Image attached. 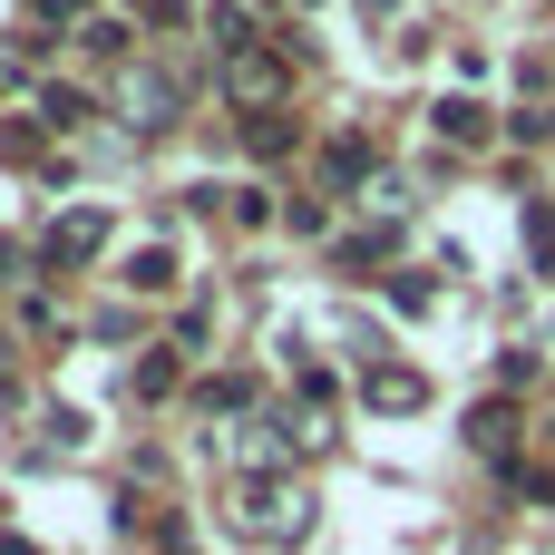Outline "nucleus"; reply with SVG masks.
I'll list each match as a JSON object with an SVG mask.
<instances>
[{
	"instance_id": "obj_10",
	"label": "nucleus",
	"mask_w": 555,
	"mask_h": 555,
	"mask_svg": "<svg viewBox=\"0 0 555 555\" xmlns=\"http://www.w3.org/2000/svg\"><path fill=\"white\" fill-rule=\"evenodd\" d=\"M176 390V351H146L137 371H127V400H166Z\"/></svg>"
},
{
	"instance_id": "obj_9",
	"label": "nucleus",
	"mask_w": 555,
	"mask_h": 555,
	"mask_svg": "<svg viewBox=\"0 0 555 555\" xmlns=\"http://www.w3.org/2000/svg\"><path fill=\"white\" fill-rule=\"evenodd\" d=\"M371 166H380V156H371V137H332V156H322V176H332V185H361Z\"/></svg>"
},
{
	"instance_id": "obj_18",
	"label": "nucleus",
	"mask_w": 555,
	"mask_h": 555,
	"mask_svg": "<svg viewBox=\"0 0 555 555\" xmlns=\"http://www.w3.org/2000/svg\"><path fill=\"white\" fill-rule=\"evenodd\" d=\"M146 20H185V0H146Z\"/></svg>"
},
{
	"instance_id": "obj_6",
	"label": "nucleus",
	"mask_w": 555,
	"mask_h": 555,
	"mask_svg": "<svg viewBox=\"0 0 555 555\" xmlns=\"http://www.w3.org/2000/svg\"><path fill=\"white\" fill-rule=\"evenodd\" d=\"M468 449H478V459H507V449H517V410H507V400H478V410H468Z\"/></svg>"
},
{
	"instance_id": "obj_15",
	"label": "nucleus",
	"mask_w": 555,
	"mask_h": 555,
	"mask_svg": "<svg viewBox=\"0 0 555 555\" xmlns=\"http://www.w3.org/2000/svg\"><path fill=\"white\" fill-rule=\"evenodd\" d=\"M195 400H205V410H254V380H234V371H224V380H205Z\"/></svg>"
},
{
	"instance_id": "obj_19",
	"label": "nucleus",
	"mask_w": 555,
	"mask_h": 555,
	"mask_svg": "<svg viewBox=\"0 0 555 555\" xmlns=\"http://www.w3.org/2000/svg\"><path fill=\"white\" fill-rule=\"evenodd\" d=\"M0 555H39V546H29V537H0Z\"/></svg>"
},
{
	"instance_id": "obj_3",
	"label": "nucleus",
	"mask_w": 555,
	"mask_h": 555,
	"mask_svg": "<svg viewBox=\"0 0 555 555\" xmlns=\"http://www.w3.org/2000/svg\"><path fill=\"white\" fill-rule=\"evenodd\" d=\"M98 254H107V215H59L49 244H39L49 273H78V263H98Z\"/></svg>"
},
{
	"instance_id": "obj_4",
	"label": "nucleus",
	"mask_w": 555,
	"mask_h": 555,
	"mask_svg": "<svg viewBox=\"0 0 555 555\" xmlns=\"http://www.w3.org/2000/svg\"><path fill=\"white\" fill-rule=\"evenodd\" d=\"M361 400L390 410V420H410V410H429V380H420L410 361H371V371H361Z\"/></svg>"
},
{
	"instance_id": "obj_8",
	"label": "nucleus",
	"mask_w": 555,
	"mask_h": 555,
	"mask_svg": "<svg viewBox=\"0 0 555 555\" xmlns=\"http://www.w3.org/2000/svg\"><path fill=\"white\" fill-rule=\"evenodd\" d=\"M205 39H215L224 59H234V49H254V10H244V0H215V10H205Z\"/></svg>"
},
{
	"instance_id": "obj_17",
	"label": "nucleus",
	"mask_w": 555,
	"mask_h": 555,
	"mask_svg": "<svg viewBox=\"0 0 555 555\" xmlns=\"http://www.w3.org/2000/svg\"><path fill=\"white\" fill-rule=\"evenodd\" d=\"M29 20L49 29V20H88V0H29Z\"/></svg>"
},
{
	"instance_id": "obj_1",
	"label": "nucleus",
	"mask_w": 555,
	"mask_h": 555,
	"mask_svg": "<svg viewBox=\"0 0 555 555\" xmlns=\"http://www.w3.org/2000/svg\"><path fill=\"white\" fill-rule=\"evenodd\" d=\"M224 88H234L244 117L283 107V88H293V39H254V49H234V59H224Z\"/></svg>"
},
{
	"instance_id": "obj_12",
	"label": "nucleus",
	"mask_w": 555,
	"mask_h": 555,
	"mask_svg": "<svg viewBox=\"0 0 555 555\" xmlns=\"http://www.w3.org/2000/svg\"><path fill=\"white\" fill-rule=\"evenodd\" d=\"M127 283H137V293H166V283H176V254H166V244H146V254L127 263Z\"/></svg>"
},
{
	"instance_id": "obj_14",
	"label": "nucleus",
	"mask_w": 555,
	"mask_h": 555,
	"mask_svg": "<svg viewBox=\"0 0 555 555\" xmlns=\"http://www.w3.org/2000/svg\"><path fill=\"white\" fill-rule=\"evenodd\" d=\"M380 254H390V224H371V234H351V244H341V273H371Z\"/></svg>"
},
{
	"instance_id": "obj_7",
	"label": "nucleus",
	"mask_w": 555,
	"mask_h": 555,
	"mask_svg": "<svg viewBox=\"0 0 555 555\" xmlns=\"http://www.w3.org/2000/svg\"><path fill=\"white\" fill-rule=\"evenodd\" d=\"M429 127H439L449 146H488V107H478V98H439V107H429Z\"/></svg>"
},
{
	"instance_id": "obj_5",
	"label": "nucleus",
	"mask_w": 555,
	"mask_h": 555,
	"mask_svg": "<svg viewBox=\"0 0 555 555\" xmlns=\"http://www.w3.org/2000/svg\"><path fill=\"white\" fill-rule=\"evenodd\" d=\"M127 107H137V127H166V117L185 107V78H176V68H146V78L127 88Z\"/></svg>"
},
{
	"instance_id": "obj_13",
	"label": "nucleus",
	"mask_w": 555,
	"mask_h": 555,
	"mask_svg": "<svg viewBox=\"0 0 555 555\" xmlns=\"http://www.w3.org/2000/svg\"><path fill=\"white\" fill-rule=\"evenodd\" d=\"M39 117H49V127H78V117H88V98H78V88H59V78H49V88H39Z\"/></svg>"
},
{
	"instance_id": "obj_2",
	"label": "nucleus",
	"mask_w": 555,
	"mask_h": 555,
	"mask_svg": "<svg viewBox=\"0 0 555 555\" xmlns=\"http://www.w3.org/2000/svg\"><path fill=\"white\" fill-rule=\"evenodd\" d=\"M234 527H244V537H302V527H312V498H302L293 478H244V488H234Z\"/></svg>"
},
{
	"instance_id": "obj_11",
	"label": "nucleus",
	"mask_w": 555,
	"mask_h": 555,
	"mask_svg": "<svg viewBox=\"0 0 555 555\" xmlns=\"http://www.w3.org/2000/svg\"><path fill=\"white\" fill-rule=\"evenodd\" d=\"M244 146H254V156H283V146H293V117H283V107L244 117Z\"/></svg>"
},
{
	"instance_id": "obj_16",
	"label": "nucleus",
	"mask_w": 555,
	"mask_h": 555,
	"mask_svg": "<svg viewBox=\"0 0 555 555\" xmlns=\"http://www.w3.org/2000/svg\"><path fill=\"white\" fill-rule=\"evenodd\" d=\"M507 488H517V498H546V507H555V468H507Z\"/></svg>"
}]
</instances>
